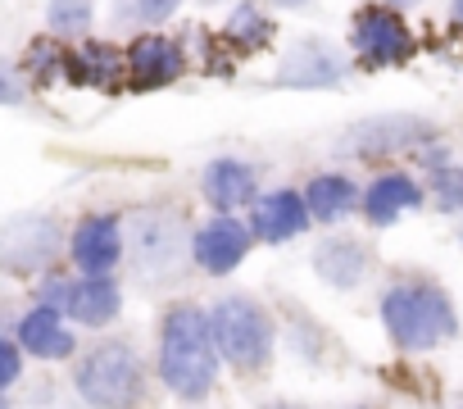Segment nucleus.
Returning a JSON list of instances; mask_svg holds the SVG:
<instances>
[{"label":"nucleus","instance_id":"obj_29","mask_svg":"<svg viewBox=\"0 0 463 409\" xmlns=\"http://www.w3.org/2000/svg\"><path fill=\"white\" fill-rule=\"evenodd\" d=\"M33 409H37V404H33ZM42 409H69V404H51V400H46V404H42Z\"/></svg>","mask_w":463,"mask_h":409},{"label":"nucleus","instance_id":"obj_23","mask_svg":"<svg viewBox=\"0 0 463 409\" xmlns=\"http://www.w3.org/2000/svg\"><path fill=\"white\" fill-rule=\"evenodd\" d=\"M78 64H87V69H78V78H87V82H96V87H109V82H114V69H118V55H114L109 46H87V51L78 55Z\"/></svg>","mask_w":463,"mask_h":409},{"label":"nucleus","instance_id":"obj_26","mask_svg":"<svg viewBox=\"0 0 463 409\" xmlns=\"http://www.w3.org/2000/svg\"><path fill=\"white\" fill-rule=\"evenodd\" d=\"M273 5H282V10H305L309 0H273Z\"/></svg>","mask_w":463,"mask_h":409},{"label":"nucleus","instance_id":"obj_16","mask_svg":"<svg viewBox=\"0 0 463 409\" xmlns=\"http://www.w3.org/2000/svg\"><path fill=\"white\" fill-rule=\"evenodd\" d=\"M341 73H345V69H341V60H336L327 46L300 42V46H291V55H287L278 82H282V87H336Z\"/></svg>","mask_w":463,"mask_h":409},{"label":"nucleus","instance_id":"obj_25","mask_svg":"<svg viewBox=\"0 0 463 409\" xmlns=\"http://www.w3.org/2000/svg\"><path fill=\"white\" fill-rule=\"evenodd\" d=\"M177 5L182 0H137V14H141V24H164V19H173Z\"/></svg>","mask_w":463,"mask_h":409},{"label":"nucleus","instance_id":"obj_28","mask_svg":"<svg viewBox=\"0 0 463 409\" xmlns=\"http://www.w3.org/2000/svg\"><path fill=\"white\" fill-rule=\"evenodd\" d=\"M449 14H454V24L463 28V0H454V5H449Z\"/></svg>","mask_w":463,"mask_h":409},{"label":"nucleus","instance_id":"obj_7","mask_svg":"<svg viewBox=\"0 0 463 409\" xmlns=\"http://www.w3.org/2000/svg\"><path fill=\"white\" fill-rule=\"evenodd\" d=\"M422 141H431V128L422 119H409V114L395 119V114H386V119H368L364 128H354L341 141V150L373 159V155H395V150H409V146H422Z\"/></svg>","mask_w":463,"mask_h":409},{"label":"nucleus","instance_id":"obj_27","mask_svg":"<svg viewBox=\"0 0 463 409\" xmlns=\"http://www.w3.org/2000/svg\"><path fill=\"white\" fill-rule=\"evenodd\" d=\"M382 5H391V10H409V5H418V0H382Z\"/></svg>","mask_w":463,"mask_h":409},{"label":"nucleus","instance_id":"obj_30","mask_svg":"<svg viewBox=\"0 0 463 409\" xmlns=\"http://www.w3.org/2000/svg\"><path fill=\"white\" fill-rule=\"evenodd\" d=\"M269 409H291V404H269Z\"/></svg>","mask_w":463,"mask_h":409},{"label":"nucleus","instance_id":"obj_14","mask_svg":"<svg viewBox=\"0 0 463 409\" xmlns=\"http://www.w3.org/2000/svg\"><path fill=\"white\" fill-rule=\"evenodd\" d=\"M418 204H422V186H418L409 173H382V177L364 191V219L377 224V228H386V224H395L400 214L418 210Z\"/></svg>","mask_w":463,"mask_h":409},{"label":"nucleus","instance_id":"obj_8","mask_svg":"<svg viewBox=\"0 0 463 409\" xmlns=\"http://www.w3.org/2000/svg\"><path fill=\"white\" fill-rule=\"evenodd\" d=\"M69 255L82 273H114V264L123 260V224L114 214H91L73 228Z\"/></svg>","mask_w":463,"mask_h":409},{"label":"nucleus","instance_id":"obj_24","mask_svg":"<svg viewBox=\"0 0 463 409\" xmlns=\"http://www.w3.org/2000/svg\"><path fill=\"white\" fill-rule=\"evenodd\" d=\"M0 359H5V391H10L19 382V373H24V341L10 337L5 346H0Z\"/></svg>","mask_w":463,"mask_h":409},{"label":"nucleus","instance_id":"obj_13","mask_svg":"<svg viewBox=\"0 0 463 409\" xmlns=\"http://www.w3.org/2000/svg\"><path fill=\"white\" fill-rule=\"evenodd\" d=\"M60 314L64 309H55V305H37L14 323V337L24 341L28 355H37V359H69L73 355V332L60 323Z\"/></svg>","mask_w":463,"mask_h":409},{"label":"nucleus","instance_id":"obj_17","mask_svg":"<svg viewBox=\"0 0 463 409\" xmlns=\"http://www.w3.org/2000/svg\"><path fill=\"white\" fill-rule=\"evenodd\" d=\"M55 246H60V228L51 219H37V214L10 224V233H5V260H10V269H37V264H46L55 255Z\"/></svg>","mask_w":463,"mask_h":409},{"label":"nucleus","instance_id":"obj_6","mask_svg":"<svg viewBox=\"0 0 463 409\" xmlns=\"http://www.w3.org/2000/svg\"><path fill=\"white\" fill-rule=\"evenodd\" d=\"M250 242H255L250 224H241V219H232V214H218L213 224H204V228L195 233L191 251H195V264H200L204 273L222 278V273H232V269H237V264L246 260Z\"/></svg>","mask_w":463,"mask_h":409},{"label":"nucleus","instance_id":"obj_19","mask_svg":"<svg viewBox=\"0 0 463 409\" xmlns=\"http://www.w3.org/2000/svg\"><path fill=\"white\" fill-rule=\"evenodd\" d=\"M137 251H141V269H159V264L177 260V233L168 224H159V219H146Z\"/></svg>","mask_w":463,"mask_h":409},{"label":"nucleus","instance_id":"obj_15","mask_svg":"<svg viewBox=\"0 0 463 409\" xmlns=\"http://www.w3.org/2000/svg\"><path fill=\"white\" fill-rule=\"evenodd\" d=\"M314 269H318V278L332 282L336 291H350V287H359L364 273H368V246L354 242V237H332V242H323V246L314 251Z\"/></svg>","mask_w":463,"mask_h":409},{"label":"nucleus","instance_id":"obj_11","mask_svg":"<svg viewBox=\"0 0 463 409\" xmlns=\"http://www.w3.org/2000/svg\"><path fill=\"white\" fill-rule=\"evenodd\" d=\"M123 309V291L109 273H87L82 282H69V300L64 314L82 328H105L109 319H118Z\"/></svg>","mask_w":463,"mask_h":409},{"label":"nucleus","instance_id":"obj_4","mask_svg":"<svg viewBox=\"0 0 463 409\" xmlns=\"http://www.w3.org/2000/svg\"><path fill=\"white\" fill-rule=\"evenodd\" d=\"M213 323V341L222 350V359L241 373H255L269 364L273 355V323L264 314V305H255L250 296H222L209 309Z\"/></svg>","mask_w":463,"mask_h":409},{"label":"nucleus","instance_id":"obj_2","mask_svg":"<svg viewBox=\"0 0 463 409\" xmlns=\"http://www.w3.org/2000/svg\"><path fill=\"white\" fill-rule=\"evenodd\" d=\"M382 323L400 350H436L458 332L449 296L431 282H400L382 296Z\"/></svg>","mask_w":463,"mask_h":409},{"label":"nucleus","instance_id":"obj_3","mask_svg":"<svg viewBox=\"0 0 463 409\" xmlns=\"http://www.w3.org/2000/svg\"><path fill=\"white\" fill-rule=\"evenodd\" d=\"M73 386L91 409H132L146 391V373H141V359L128 346L105 341V346L82 355Z\"/></svg>","mask_w":463,"mask_h":409},{"label":"nucleus","instance_id":"obj_22","mask_svg":"<svg viewBox=\"0 0 463 409\" xmlns=\"http://www.w3.org/2000/svg\"><path fill=\"white\" fill-rule=\"evenodd\" d=\"M431 200L440 214H463V168L436 164L431 168Z\"/></svg>","mask_w":463,"mask_h":409},{"label":"nucleus","instance_id":"obj_5","mask_svg":"<svg viewBox=\"0 0 463 409\" xmlns=\"http://www.w3.org/2000/svg\"><path fill=\"white\" fill-rule=\"evenodd\" d=\"M400 14L404 10H391V5H364L354 14L350 42H354L364 69H395L413 55V33L404 28Z\"/></svg>","mask_w":463,"mask_h":409},{"label":"nucleus","instance_id":"obj_18","mask_svg":"<svg viewBox=\"0 0 463 409\" xmlns=\"http://www.w3.org/2000/svg\"><path fill=\"white\" fill-rule=\"evenodd\" d=\"M305 200H309V214L318 219V224H341V219H350L354 210H359V186L350 182V177H341V173H323V177H314L309 186H305Z\"/></svg>","mask_w":463,"mask_h":409},{"label":"nucleus","instance_id":"obj_12","mask_svg":"<svg viewBox=\"0 0 463 409\" xmlns=\"http://www.w3.org/2000/svg\"><path fill=\"white\" fill-rule=\"evenodd\" d=\"M204 200L213 210H241V204L260 200V173L241 159H213L204 168Z\"/></svg>","mask_w":463,"mask_h":409},{"label":"nucleus","instance_id":"obj_1","mask_svg":"<svg viewBox=\"0 0 463 409\" xmlns=\"http://www.w3.org/2000/svg\"><path fill=\"white\" fill-rule=\"evenodd\" d=\"M218 341H213V323L204 309L195 305H177L164 319L159 332V377L173 395L182 400H200L209 395L213 377H218Z\"/></svg>","mask_w":463,"mask_h":409},{"label":"nucleus","instance_id":"obj_31","mask_svg":"<svg viewBox=\"0 0 463 409\" xmlns=\"http://www.w3.org/2000/svg\"><path fill=\"white\" fill-rule=\"evenodd\" d=\"M200 5H218V0H200Z\"/></svg>","mask_w":463,"mask_h":409},{"label":"nucleus","instance_id":"obj_10","mask_svg":"<svg viewBox=\"0 0 463 409\" xmlns=\"http://www.w3.org/2000/svg\"><path fill=\"white\" fill-rule=\"evenodd\" d=\"M123 69L132 73L137 87H168L173 78H182L186 60H182V46H177V42H168V37H159V33H146V37H137V42L128 46Z\"/></svg>","mask_w":463,"mask_h":409},{"label":"nucleus","instance_id":"obj_9","mask_svg":"<svg viewBox=\"0 0 463 409\" xmlns=\"http://www.w3.org/2000/svg\"><path fill=\"white\" fill-rule=\"evenodd\" d=\"M309 200L300 191H269L250 210V233L255 242H291L309 228Z\"/></svg>","mask_w":463,"mask_h":409},{"label":"nucleus","instance_id":"obj_20","mask_svg":"<svg viewBox=\"0 0 463 409\" xmlns=\"http://www.w3.org/2000/svg\"><path fill=\"white\" fill-rule=\"evenodd\" d=\"M46 24L55 37H82L91 28V0H51Z\"/></svg>","mask_w":463,"mask_h":409},{"label":"nucleus","instance_id":"obj_21","mask_svg":"<svg viewBox=\"0 0 463 409\" xmlns=\"http://www.w3.org/2000/svg\"><path fill=\"white\" fill-rule=\"evenodd\" d=\"M227 37L241 42V46H264L273 37V24L260 5H237V14L227 19Z\"/></svg>","mask_w":463,"mask_h":409}]
</instances>
